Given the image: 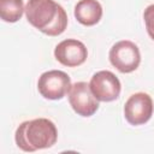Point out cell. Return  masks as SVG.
Here are the masks:
<instances>
[{
  "mask_svg": "<svg viewBox=\"0 0 154 154\" xmlns=\"http://www.w3.org/2000/svg\"><path fill=\"white\" fill-rule=\"evenodd\" d=\"M26 20L48 36H59L67 28V13L54 0H28L25 5Z\"/></svg>",
  "mask_w": 154,
  "mask_h": 154,
  "instance_id": "6da1fadb",
  "label": "cell"
},
{
  "mask_svg": "<svg viewBox=\"0 0 154 154\" xmlns=\"http://www.w3.org/2000/svg\"><path fill=\"white\" fill-rule=\"evenodd\" d=\"M58 140L55 124L47 118H35L19 124L14 132V141L23 152L32 153L51 148Z\"/></svg>",
  "mask_w": 154,
  "mask_h": 154,
  "instance_id": "7a4b0ae2",
  "label": "cell"
},
{
  "mask_svg": "<svg viewBox=\"0 0 154 154\" xmlns=\"http://www.w3.org/2000/svg\"><path fill=\"white\" fill-rule=\"evenodd\" d=\"M109 63L122 73H130L137 70L141 63V53L137 45L129 40L116 42L108 53Z\"/></svg>",
  "mask_w": 154,
  "mask_h": 154,
  "instance_id": "3957f363",
  "label": "cell"
},
{
  "mask_svg": "<svg viewBox=\"0 0 154 154\" xmlns=\"http://www.w3.org/2000/svg\"><path fill=\"white\" fill-rule=\"evenodd\" d=\"M70 76L61 70H49L43 72L37 81V90L47 100H60L71 89Z\"/></svg>",
  "mask_w": 154,
  "mask_h": 154,
  "instance_id": "277c9868",
  "label": "cell"
},
{
  "mask_svg": "<svg viewBox=\"0 0 154 154\" xmlns=\"http://www.w3.org/2000/svg\"><path fill=\"white\" fill-rule=\"evenodd\" d=\"M124 117L126 122L134 126L146 124L153 116L154 103L152 97L143 91H138L129 96L124 105Z\"/></svg>",
  "mask_w": 154,
  "mask_h": 154,
  "instance_id": "5b68a950",
  "label": "cell"
},
{
  "mask_svg": "<svg viewBox=\"0 0 154 154\" xmlns=\"http://www.w3.org/2000/svg\"><path fill=\"white\" fill-rule=\"evenodd\" d=\"M89 87L94 96L102 102H112L117 100L122 91L119 78L108 70L95 72L90 78Z\"/></svg>",
  "mask_w": 154,
  "mask_h": 154,
  "instance_id": "8992f818",
  "label": "cell"
},
{
  "mask_svg": "<svg viewBox=\"0 0 154 154\" xmlns=\"http://www.w3.org/2000/svg\"><path fill=\"white\" fill-rule=\"evenodd\" d=\"M67 96L70 106L81 117H91L99 109V100L94 96L87 82L73 83Z\"/></svg>",
  "mask_w": 154,
  "mask_h": 154,
  "instance_id": "52a82bcc",
  "label": "cell"
},
{
  "mask_svg": "<svg viewBox=\"0 0 154 154\" xmlns=\"http://www.w3.org/2000/svg\"><path fill=\"white\" fill-rule=\"evenodd\" d=\"M54 57L64 66L77 67L85 63L88 58V49L82 41L66 38L55 46Z\"/></svg>",
  "mask_w": 154,
  "mask_h": 154,
  "instance_id": "ba28073f",
  "label": "cell"
},
{
  "mask_svg": "<svg viewBox=\"0 0 154 154\" xmlns=\"http://www.w3.org/2000/svg\"><path fill=\"white\" fill-rule=\"evenodd\" d=\"M102 6L97 0H79L75 5L73 14L77 22L85 26H93L102 18Z\"/></svg>",
  "mask_w": 154,
  "mask_h": 154,
  "instance_id": "9c48e42d",
  "label": "cell"
},
{
  "mask_svg": "<svg viewBox=\"0 0 154 154\" xmlns=\"http://www.w3.org/2000/svg\"><path fill=\"white\" fill-rule=\"evenodd\" d=\"M25 12V6L23 0H0V17L6 23L18 22L23 13Z\"/></svg>",
  "mask_w": 154,
  "mask_h": 154,
  "instance_id": "30bf717a",
  "label": "cell"
},
{
  "mask_svg": "<svg viewBox=\"0 0 154 154\" xmlns=\"http://www.w3.org/2000/svg\"><path fill=\"white\" fill-rule=\"evenodd\" d=\"M143 19L146 24V30L149 37L154 41V4L148 5L143 12Z\"/></svg>",
  "mask_w": 154,
  "mask_h": 154,
  "instance_id": "8fae6325",
  "label": "cell"
}]
</instances>
